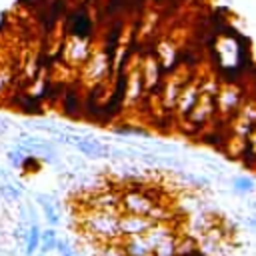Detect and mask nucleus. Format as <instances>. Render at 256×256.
I'll list each match as a JSON object with an SVG mask.
<instances>
[{"instance_id":"423d86ee","label":"nucleus","mask_w":256,"mask_h":256,"mask_svg":"<svg viewBox=\"0 0 256 256\" xmlns=\"http://www.w3.org/2000/svg\"><path fill=\"white\" fill-rule=\"evenodd\" d=\"M232 184H234L236 190H242V192H250V190L254 188V182L248 180V178H236Z\"/></svg>"},{"instance_id":"20e7f679","label":"nucleus","mask_w":256,"mask_h":256,"mask_svg":"<svg viewBox=\"0 0 256 256\" xmlns=\"http://www.w3.org/2000/svg\"><path fill=\"white\" fill-rule=\"evenodd\" d=\"M36 200L44 206V214H46V218H48V222L52 224V226H56L58 224V214L54 212V206L50 204V200L46 198V196H36Z\"/></svg>"},{"instance_id":"9d476101","label":"nucleus","mask_w":256,"mask_h":256,"mask_svg":"<svg viewBox=\"0 0 256 256\" xmlns=\"http://www.w3.org/2000/svg\"><path fill=\"white\" fill-rule=\"evenodd\" d=\"M22 158H24V156H22L20 150H16V152H8V160H10L14 166H20V164H22Z\"/></svg>"},{"instance_id":"1a4fd4ad","label":"nucleus","mask_w":256,"mask_h":256,"mask_svg":"<svg viewBox=\"0 0 256 256\" xmlns=\"http://www.w3.org/2000/svg\"><path fill=\"white\" fill-rule=\"evenodd\" d=\"M42 238H44V244H42V250L44 252L56 248V236H42Z\"/></svg>"},{"instance_id":"7ed1b4c3","label":"nucleus","mask_w":256,"mask_h":256,"mask_svg":"<svg viewBox=\"0 0 256 256\" xmlns=\"http://www.w3.org/2000/svg\"><path fill=\"white\" fill-rule=\"evenodd\" d=\"M26 242H28V244H26V254L32 256V252H36L38 246H40V230H38V224H32V228H30V236H28Z\"/></svg>"},{"instance_id":"0eeeda50","label":"nucleus","mask_w":256,"mask_h":256,"mask_svg":"<svg viewBox=\"0 0 256 256\" xmlns=\"http://www.w3.org/2000/svg\"><path fill=\"white\" fill-rule=\"evenodd\" d=\"M20 4L26 6V8H30L32 12H36V10H40L42 6H46V0H20Z\"/></svg>"},{"instance_id":"f257e3e1","label":"nucleus","mask_w":256,"mask_h":256,"mask_svg":"<svg viewBox=\"0 0 256 256\" xmlns=\"http://www.w3.org/2000/svg\"><path fill=\"white\" fill-rule=\"evenodd\" d=\"M64 18H66L64 22H66V26H68V32H70L74 38H78L80 42H84V40L90 38L94 24H92V18H90L88 12H86V6L74 8V10L68 12Z\"/></svg>"},{"instance_id":"6e6552de","label":"nucleus","mask_w":256,"mask_h":256,"mask_svg":"<svg viewBox=\"0 0 256 256\" xmlns=\"http://www.w3.org/2000/svg\"><path fill=\"white\" fill-rule=\"evenodd\" d=\"M0 192L4 194V196H10V198H20V190H16L14 186H10V184H6V186H0Z\"/></svg>"},{"instance_id":"9b49d317","label":"nucleus","mask_w":256,"mask_h":256,"mask_svg":"<svg viewBox=\"0 0 256 256\" xmlns=\"http://www.w3.org/2000/svg\"><path fill=\"white\" fill-rule=\"evenodd\" d=\"M56 248H58V252H60L62 256H74V252L70 250V246H68L66 242H58V240H56Z\"/></svg>"},{"instance_id":"39448f33","label":"nucleus","mask_w":256,"mask_h":256,"mask_svg":"<svg viewBox=\"0 0 256 256\" xmlns=\"http://www.w3.org/2000/svg\"><path fill=\"white\" fill-rule=\"evenodd\" d=\"M128 10V0H108L106 2V12L114 18H118L120 12H126Z\"/></svg>"},{"instance_id":"f03ea898","label":"nucleus","mask_w":256,"mask_h":256,"mask_svg":"<svg viewBox=\"0 0 256 256\" xmlns=\"http://www.w3.org/2000/svg\"><path fill=\"white\" fill-rule=\"evenodd\" d=\"M62 108H64V114L70 116V118L80 116V94H78V88L76 86H68L64 90Z\"/></svg>"}]
</instances>
